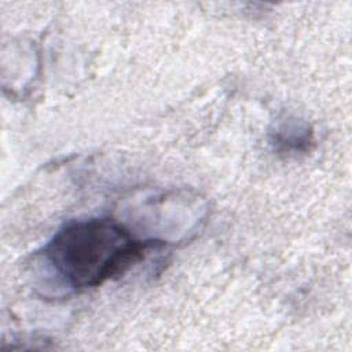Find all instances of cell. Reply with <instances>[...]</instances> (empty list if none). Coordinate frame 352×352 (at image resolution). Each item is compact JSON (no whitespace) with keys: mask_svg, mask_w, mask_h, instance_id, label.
Wrapping results in <instances>:
<instances>
[{"mask_svg":"<svg viewBox=\"0 0 352 352\" xmlns=\"http://www.w3.org/2000/svg\"><path fill=\"white\" fill-rule=\"evenodd\" d=\"M161 241L138 239L122 224L95 217L65 224L44 248V258L69 287L85 290L117 278Z\"/></svg>","mask_w":352,"mask_h":352,"instance_id":"1","label":"cell"},{"mask_svg":"<svg viewBox=\"0 0 352 352\" xmlns=\"http://www.w3.org/2000/svg\"><path fill=\"white\" fill-rule=\"evenodd\" d=\"M271 144L279 153H307L314 144V132L305 122L296 118L286 120L271 132Z\"/></svg>","mask_w":352,"mask_h":352,"instance_id":"2","label":"cell"}]
</instances>
